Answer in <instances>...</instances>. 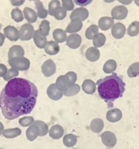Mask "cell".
<instances>
[{"mask_svg": "<svg viewBox=\"0 0 139 149\" xmlns=\"http://www.w3.org/2000/svg\"><path fill=\"white\" fill-rule=\"evenodd\" d=\"M37 86L27 79L9 81L0 94V108L4 118L13 120L30 114L37 102Z\"/></svg>", "mask_w": 139, "mask_h": 149, "instance_id": "cell-1", "label": "cell"}, {"mask_svg": "<svg viewBox=\"0 0 139 149\" xmlns=\"http://www.w3.org/2000/svg\"><path fill=\"white\" fill-rule=\"evenodd\" d=\"M96 85L98 95L107 103L109 107H113V103L116 100L122 97L126 90V83L115 72L98 79Z\"/></svg>", "mask_w": 139, "mask_h": 149, "instance_id": "cell-2", "label": "cell"}, {"mask_svg": "<svg viewBox=\"0 0 139 149\" xmlns=\"http://www.w3.org/2000/svg\"><path fill=\"white\" fill-rule=\"evenodd\" d=\"M9 64L12 68L18 71L27 70L30 67V61L24 57H15L8 60Z\"/></svg>", "mask_w": 139, "mask_h": 149, "instance_id": "cell-3", "label": "cell"}, {"mask_svg": "<svg viewBox=\"0 0 139 149\" xmlns=\"http://www.w3.org/2000/svg\"><path fill=\"white\" fill-rule=\"evenodd\" d=\"M19 39L22 41H28L33 37L34 29L31 24H25L22 25L19 31Z\"/></svg>", "mask_w": 139, "mask_h": 149, "instance_id": "cell-4", "label": "cell"}, {"mask_svg": "<svg viewBox=\"0 0 139 149\" xmlns=\"http://www.w3.org/2000/svg\"><path fill=\"white\" fill-rule=\"evenodd\" d=\"M41 71L45 77H49L56 73V65L52 59L46 60L41 66Z\"/></svg>", "mask_w": 139, "mask_h": 149, "instance_id": "cell-5", "label": "cell"}, {"mask_svg": "<svg viewBox=\"0 0 139 149\" xmlns=\"http://www.w3.org/2000/svg\"><path fill=\"white\" fill-rule=\"evenodd\" d=\"M128 9L124 6H116L112 9L111 14L112 18L116 20H123L126 18L128 15Z\"/></svg>", "mask_w": 139, "mask_h": 149, "instance_id": "cell-6", "label": "cell"}, {"mask_svg": "<svg viewBox=\"0 0 139 149\" xmlns=\"http://www.w3.org/2000/svg\"><path fill=\"white\" fill-rule=\"evenodd\" d=\"M101 139L104 145L113 148L115 146L117 143V138L114 133L111 131H106L101 134Z\"/></svg>", "mask_w": 139, "mask_h": 149, "instance_id": "cell-7", "label": "cell"}, {"mask_svg": "<svg viewBox=\"0 0 139 149\" xmlns=\"http://www.w3.org/2000/svg\"><path fill=\"white\" fill-rule=\"evenodd\" d=\"M4 36L5 38H7L12 42H17L19 39V31L16 27L10 25L4 28Z\"/></svg>", "mask_w": 139, "mask_h": 149, "instance_id": "cell-8", "label": "cell"}, {"mask_svg": "<svg viewBox=\"0 0 139 149\" xmlns=\"http://www.w3.org/2000/svg\"><path fill=\"white\" fill-rule=\"evenodd\" d=\"M82 42V37L78 34H72L66 39V45L70 48L76 49L78 48Z\"/></svg>", "mask_w": 139, "mask_h": 149, "instance_id": "cell-9", "label": "cell"}, {"mask_svg": "<svg viewBox=\"0 0 139 149\" xmlns=\"http://www.w3.org/2000/svg\"><path fill=\"white\" fill-rule=\"evenodd\" d=\"M111 34L116 39L122 38L126 32L125 26L121 22H117L111 27Z\"/></svg>", "mask_w": 139, "mask_h": 149, "instance_id": "cell-10", "label": "cell"}, {"mask_svg": "<svg viewBox=\"0 0 139 149\" xmlns=\"http://www.w3.org/2000/svg\"><path fill=\"white\" fill-rule=\"evenodd\" d=\"M83 27L82 21L79 18H74L71 20L69 25H67L65 30L66 33H77L81 31Z\"/></svg>", "mask_w": 139, "mask_h": 149, "instance_id": "cell-11", "label": "cell"}, {"mask_svg": "<svg viewBox=\"0 0 139 149\" xmlns=\"http://www.w3.org/2000/svg\"><path fill=\"white\" fill-rule=\"evenodd\" d=\"M47 94L51 99L57 101L62 98L63 93L60 91L56 86L55 83L50 84L47 89Z\"/></svg>", "mask_w": 139, "mask_h": 149, "instance_id": "cell-12", "label": "cell"}, {"mask_svg": "<svg viewBox=\"0 0 139 149\" xmlns=\"http://www.w3.org/2000/svg\"><path fill=\"white\" fill-rule=\"evenodd\" d=\"M122 117V113L118 108L112 109L106 113V119L111 123H116L121 120Z\"/></svg>", "mask_w": 139, "mask_h": 149, "instance_id": "cell-13", "label": "cell"}, {"mask_svg": "<svg viewBox=\"0 0 139 149\" xmlns=\"http://www.w3.org/2000/svg\"><path fill=\"white\" fill-rule=\"evenodd\" d=\"M89 11L87 9L80 7L74 9L72 12L71 13L70 15V19L72 20L74 18H79L82 21H85L89 17Z\"/></svg>", "mask_w": 139, "mask_h": 149, "instance_id": "cell-14", "label": "cell"}, {"mask_svg": "<svg viewBox=\"0 0 139 149\" xmlns=\"http://www.w3.org/2000/svg\"><path fill=\"white\" fill-rule=\"evenodd\" d=\"M33 40L35 44L39 49H44L47 44V38L42 36L39 30L34 31L33 35Z\"/></svg>", "mask_w": 139, "mask_h": 149, "instance_id": "cell-15", "label": "cell"}, {"mask_svg": "<svg viewBox=\"0 0 139 149\" xmlns=\"http://www.w3.org/2000/svg\"><path fill=\"white\" fill-rule=\"evenodd\" d=\"M25 55V51L23 47L20 45H14L9 50L8 57V60L15 57H24Z\"/></svg>", "mask_w": 139, "mask_h": 149, "instance_id": "cell-16", "label": "cell"}, {"mask_svg": "<svg viewBox=\"0 0 139 149\" xmlns=\"http://www.w3.org/2000/svg\"><path fill=\"white\" fill-rule=\"evenodd\" d=\"M114 25V19L109 17H103L98 21V26L103 31H106L110 29Z\"/></svg>", "mask_w": 139, "mask_h": 149, "instance_id": "cell-17", "label": "cell"}, {"mask_svg": "<svg viewBox=\"0 0 139 149\" xmlns=\"http://www.w3.org/2000/svg\"><path fill=\"white\" fill-rule=\"evenodd\" d=\"M82 89L87 94H92L96 90V84L91 79H85L82 84Z\"/></svg>", "mask_w": 139, "mask_h": 149, "instance_id": "cell-18", "label": "cell"}, {"mask_svg": "<svg viewBox=\"0 0 139 149\" xmlns=\"http://www.w3.org/2000/svg\"><path fill=\"white\" fill-rule=\"evenodd\" d=\"M86 58L90 62H96L100 57V52L95 47H90L87 49L85 52Z\"/></svg>", "mask_w": 139, "mask_h": 149, "instance_id": "cell-19", "label": "cell"}, {"mask_svg": "<svg viewBox=\"0 0 139 149\" xmlns=\"http://www.w3.org/2000/svg\"><path fill=\"white\" fill-rule=\"evenodd\" d=\"M64 129L59 125H55L51 128L49 131V135L53 139H59L64 134Z\"/></svg>", "mask_w": 139, "mask_h": 149, "instance_id": "cell-20", "label": "cell"}, {"mask_svg": "<svg viewBox=\"0 0 139 149\" xmlns=\"http://www.w3.org/2000/svg\"><path fill=\"white\" fill-rule=\"evenodd\" d=\"M39 135V128L35 125L32 124L30 125L26 131V137L29 141H34Z\"/></svg>", "mask_w": 139, "mask_h": 149, "instance_id": "cell-21", "label": "cell"}, {"mask_svg": "<svg viewBox=\"0 0 139 149\" xmlns=\"http://www.w3.org/2000/svg\"><path fill=\"white\" fill-rule=\"evenodd\" d=\"M45 52L49 55L53 56L58 54L60 51L59 46L54 41L47 42V45L45 47Z\"/></svg>", "mask_w": 139, "mask_h": 149, "instance_id": "cell-22", "label": "cell"}, {"mask_svg": "<svg viewBox=\"0 0 139 149\" xmlns=\"http://www.w3.org/2000/svg\"><path fill=\"white\" fill-rule=\"evenodd\" d=\"M24 14L25 19L29 23H34L38 19V15L36 12L33 9L25 7L24 9Z\"/></svg>", "mask_w": 139, "mask_h": 149, "instance_id": "cell-23", "label": "cell"}, {"mask_svg": "<svg viewBox=\"0 0 139 149\" xmlns=\"http://www.w3.org/2000/svg\"><path fill=\"white\" fill-rule=\"evenodd\" d=\"M104 122L101 119L96 118L91 121L90 127L91 130L95 133H99L102 131L104 127Z\"/></svg>", "mask_w": 139, "mask_h": 149, "instance_id": "cell-24", "label": "cell"}, {"mask_svg": "<svg viewBox=\"0 0 139 149\" xmlns=\"http://www.w3.org/2000/svg\"><path fill=\"white\" fill-rule=\"evenodd\" d=\"M53 38L57 43H62L65 42L67 35L65 31L60 29H56L53 32Z\"/></svg>", "mask_w": 139, "mask_h": 149, "instance_id": "cell-25", "label": "cell"}, {"mask_svg": "<svg viewBox=\"0 0 139 149\" xmlns=\"http://www.w3.org/2000/svg\"><path fill=\"white\" fill-rule=\"evenodd\" d=\"M33 124L35 125L39 128V136L43 137L46 136L49 132V127L47 125L45 122L41 120H36L33 122Z\"/></svg>", "mask_w": 139, "mask_h": 149, "instance_id": "cell-26", "label": "cell"}, {"mask_svg": "<svg viewBox=\"0 0 139 149\" xmlns=\"http://www.w3.org/2000/svg\"><path fill=\"white\" fill-rule=\"evenodd\" d=\"M2 134L7 138H14L20 135L21 130L19 128H9L3 130Z\"/></svg>", "mask_w": 139, "mask_h": 149, "instance_id": "cell-27", "label": "cell"}, {"mask_svg": "<svg viewBox=\"0 0 139 149\" xmlns=\"http://www.w3.org/2000/svg\"><path fill=\"white\" fill-rule=\"evenodd\" d=\"M117 68V63L113 59H109L103 65V71L106 74L113 73L116 70Z\"/></svg>", "mask_w": 139, "mask_h": 149, "instance_id": "cell-28", "label": "cell"}, {"mask_svg": "<svg viewBox=\"0 0 139 149\" xmlns=\"http://www.w3.org/2000/svg\"><path fill=\"white\" fill-rule=\"evenodd\" d=\"M34 3L36 6L38 17L41 19H45L47 16L48 11L44 8L42 2L39 1H35Z\"/></svg>", "mask_w": 139, "mask_h": 149, "instance_id": "cell-29", "label": "cell"}, {"mask_svg": "<svg viewBox=\"0 0 139 149\" xmlns=\"http://www.w3.org/2000/svg\"><path fill=\"white\" fill-rule=\"evenodd\" d=\"M92 40L93 45H94L95 47H101L104 45L106 42V37L104 34L98 33L95 36Z\"/></svg>", "mask_w": 139, "mask_h": 149, "instance_id": "cell-30", "label": "cell"}, {"mask_svg": "<svg viewBox=\"0 0 139 149\" xmlns=\"http://www.w3.org/2000/svg\"><path fill=\"white\" fill-rule=\"evenodd\" d=\"M63 79L66 84L69 87L75 84L77 79V75L73 71H69L65 75H63Z\"/></svg>", "mask_w": 139, "mask_h": 149, "instance_id": "cell-31", "label": "cell"}, {"mask_svg": "<svg viewBox=\"0 0 139 149\" xmlns=\"http://www.w3.org/2000/svg\"><path fill=\"white\" fill-rule=\"evenodd\" d=\"M77 141V137L72 134H67L63 138V143L67 147H72Z\"/></svg>", "mask_w": 139, "mask_h": 149, "instance_id": "cell-32", "label": "cell"}, {"mask_svg": "<svg viewBox=\"0 0 139 149\" xmlns=\"http://www.w3.org/2000/svg\"><path fill=\"white\" fill-rule=\"evenodd\" d=\"M127 33L131 37H135L139 33V22L135 21L131 23L127 29Z\"/></svg>", "mask_w": 139, "mask_h": 149, "instance_id": "cell-33", "label": "cell"}, {"mask_svg": "<svg viewBox=\"0 0 139 149\" xmlns=\"http://www.w3.org/2000/svg\"><path fill=\"white\" fill-rule=\"evenodd\" d=\"M80 89V86L78 84H74L68 87L63 93V94L66 96L76 95L79 92Z\"/></svg>", "mask_w": 139, "mask_h": 149, "instance_id": "cell-34", "label": "cell"}, {"mask_svg": "<svg viewBox=\"0 0 139 149\" xmlns=\"http://www.w3.org/2000/svg\"><path fill=\"white\" fill-rule=\"evenodd\" d=\"M127 74L131 78L138 76L139 74V63H134L130 65L128 69Z\"/></svg>", "mask_w": 139, "mask_h": 149, "instance_id": "cell-35", "label": "cell"}, {"mask_svg": "<svg viewBox=\"0 0 139 149\" xmlns=\"http://www.w3.org/2000/svg\"><path fill=\"white\" fill-rule=\"evenodd\" d=\"M98 33V27L96 25L90 26L85 31V37L89 40L92 39Z\"/></svg>", "mask_w": 139, "mask_h": 149, "instance_id": "cell-36", "label": "cell"}, {"mask_svg": "<svg viewBox=\"0 0 139 149\" xmlns=\"http://www.w3.org/2000/svg\"><path fill=\"white\" fill-rule=\"evenodd\" d=\"M39 31L41 33V35L46 37L49 35V30H50V26H49V21L44 20L41 21V24L39 26Z\"/></svg>", "mask_w": 139, "mask_h": 149, "instance_id": "cell-37", "label": "cell"}, {"mask_svg": "<svg viewBox=\"0 0 139 149\" xmlns=\"http://www.w3.org/2000/svg\"><path fill=\"white\" fill-rule=\"evenodd\" d=\"M11 16L13 19L17 22H20L24 20V17L20 9L18 8L13 9L11 12Z\"/></svg>", "mask_w": 139, "mask_h": 149, "instance_id": "cell-38", "label": "cell"}, {"mask_svg": "<svg viewBox=\"0 0 139 149\" xmlns=\"http://www.w3.org/2000/svg\"><path fill=\"white\" fill-rule=\"evenodd\" d=\"M55 85L58 89L63 93H64L66 89L69 87L64 80L63 75H61L58 77L55 83Z\"/></svg>", "mask_w": 139, "mask_h": 149, "instance_id": "cell-39", "label": "cell"}, {"mask_svg": "<svg viewBox=\"0 0 139 149\" xmlns=\"http://www.w3.org/2000/svg\"><path fill=\"white\" fill-rule=\"evenodd\" d=\"M67 12L64 9L61 7H59L55 11L54 14V17L58 20H61L65 18Z\"/></svg>", "mask_w": 139, "mask_h": 149, "instance_id": "cell-40", "label": "cell"}, {"mask_svg": "<svg viewBox=\"0 0 139 149\" xmlns=\"http://www.w3.org/2000/svg\"><path fill=\"white\" fill-rule=\"evenodd\" d=\"M60 6V2L59 1H51L49 4V11L48 13L50 15L53 16L56 10Z\"/></svg>", "mask_w": 139, "mask_h": 149, "instance_id": "cell-41", "label": "cell"}, {"mask_svg": "<svg viewBox=\"0 0 139 149\" xmlns=\"http://www.w3.org/2000/svg\"><path fill=\"white\" fill-rule=\"evenodd\" d=\"M19 74V71L13 68H10L7 71V74L3 77V79L6 81H9L10 79L17 76Z\"/></svg>", "mask_w": 139, "mask_h": 149, "instance_id": "cell-42", "label": "cell"}, {"mask_svg": "<svg viewBox=\"0 0 139 149\" xmlns=\"http://www.w3.org/2000/svg\"><path fill=\"white\" fill-rule=\"evenodd\" d=\"M34 121V119L32 116H25L19 119V123L21 126L27 127L32 124Z\"/></svg>", "mask_w": 139, "mask_h": 149, "instance_id": "cell-43", "label": "cell"}, {"mask_svg": "<svg viewBox=\"0 0 139 149\" xmlns=\"http://www.w3.org/2000/svg\"><path fill=\"white\" fill-rule=\"evenodd\" d=\"M62 6L63 8L66 11L72 10L74 7V5L72 1H62Z\"/></svg>", "mask_w": 139, "mask_h": 149, "instance_id": "cell-44", "label": "cell"}, {"mask_svg": "<svg viewBox=\"0 0 139 149\" xmlns=\"http://www.w3.org/2000/svg\"><path fill=\"white\" fill-rule=\"evenodd\" d=\"M7 71H8V69L7 66L3 64H0V77H3L7 74Z\"/></svg>", "mask_w": 139, "mask_h": 149, "instance_id": "cell-45", "label": "cell"}, {"mask_svg": "<svg viewBox=\"0 0 139 149\" xmlns=\"http://www.w3.org/2000/svg\"><path fill=\"white\" fill-rule=\"evenodd\" d=\"M75 3L82 7L86 6L92 2V1H74Z\"/></svg>", "mask_w": 139, "mask_h": 149, "instance_id": "cell-46", "label": "cell"}, {"mask_svg": "<svg viewBox=\"0 0 139 149\" xmlns=\"http://www.w3.org/2000/svg\"><path fill=\"white\" fill-rule=\"evenodd\" d=\"M25 1H10V3L13 6H19L21 4H23L25 2Z\"/></svg>", "mask_w": 139, "mask_h": 149, "instance_id": "cell-47", "label": "cell"}, {"mask_svg": "<svg viewBox=\"0 0 139 149\" xmlns=\"http://www.w3.org/2000/svg\"><path fill=\"white\" fill-rule=\"evenodd\" d=\"M4 41H5V37L4 34L0 32V46H2L3 45Z\"/></svg>", "mask_w": 139, "mask_h": 149, "instance_id": "cell-48", "label": "cell"}, {"mask_svg": "<svg viewBox=\"0 0 139 149\" xmlns=\"http://www.w3.org/2000/svg\"><path fill=\"white\" fill-rule=\"evenodd\" d=\"M3 130H4L3 125L2 124V123L1 122H0V136L2 134Z\"/></svg>", "mask_w": 139, "mask_h": 149, "instance_id": "cell-49", "label": "cell"}, {"mask_svg": "<svg viewBox=\"0 0 139 149\" xmlns=\"http://www.w3.org/2000/svg\"><path fill=\"white\" fill-rule=\"evenodd\" d=\"M119 1L123 4H129L132 2V1Z\"/></svg>", "mask_w": 139, "mask_h": 149, "instance_id": "cell-50", "label": "cell"}, {"mask_svg": "<svg viewBox=\"0 0 139 149\" xmlns=\"http://www.w3.org/2000/svg\"><path fill=\"white\" fill-rule=\"evenodd\" d=\"M1 27H2V25H1V23H0V29H1Z\"/></svg>", "mask_w": 139, "mask_h": 149, "instance_id": "cell-51", "label": "cell"}, {"mask_svg": "<svg viewBox=\"0 0 139 149\" xmlns=\"http://www.w3.org/2000/svg\"><path fill=\"white\" fill-rule=\"evenodd\" d=\"M0 149H1V148H0Z\"/></svg>", "mask_w": 139, "mask_h": 149, "instance_id": "cell-52", "label": "cell"}, {"mask_svg": "<svg viewBox=\"0 0 139 149\" xmlns=\"http://www.w3.org/2000/svg\"></svg>", "mask_w": 139, "mask_h": 149, "instance_id": "cell-53", "label": "cell"}]
</instances>
